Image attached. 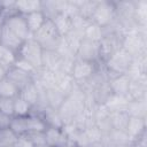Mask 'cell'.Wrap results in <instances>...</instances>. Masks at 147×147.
<instances>
[{
  "mask_svg": "<svg viewBox=\"0 0 147 147\" xmlns=\"http://www.w3.org/2000/svg\"><path fill=\"white\" fill-rule=\"evenodd\" d=\"M83 110H84V103L78 102L70 96H67L64 99L63 103L57 109L63 125L67 123H71L74 121V118Z\"/></svg>",
  "mask_w": 147,
  "mask_h": 147,
  "instance_id": "cell-9",
  "label": "cell"
},
{
  "mask_svg": "<svg viewBox=\"0 0 147 147\" xmlns=\"http://www.w3.org/2000/svg\"><path fill=\"white\" fill-rule=\"evenodd\" d=\"M6 78H8L16 87L18 91H21L22 88H24L26 85H29L30 83L33 82V76H31L30 74L23 71V70H20L15 67H10L7 75H6Z\"/></svg>",
  "mask_w": 147,
  "mask_h": 147,
  "instance_id": "cell-14",
  "label": "cell"
},
{
  "mask_svg": "<svg viewBox=\"0 0 147 147\" xmlns=\"http://www.w3.org/2000/svg\"><path fill=\"white\" fill-rule=\"evenodd\" d=\"M65 98L67 96L61 91H59L56 87H52V88L46 90V103L49 108L59 109L60 106L63 103Z\"/></svg>",
  "mask_w": 147,
  "mask_h": 147,
  "instance_id": "cell-28",
  "label": "cell"
},
{
  "mask_svg": "<svg viewBox=\"0 0 147 147\" xmlns=\"http://www.w3.org/2000/svg\"><path fill=\"white\" fill-rule=\"evenodd\" d=\"M84 147H105L102 141H99V142H93V144H90V145H86Z\"/></svg>",
  "mask_w": 147,
  "mask_h": 147,
  "instance_id": "cell-51",
  "label": "cell"
},
{
  "mask_svg": "<svg viewBox=\"0 0 147 147\" xmlns=\"http://www.w3.org/2000/svg\"><path fill=\"white\" fill-rule=\"evenodd\" d=\"M36 147H48L47 145H42V146H36Z\"/></svg>",
  "mask_w": 147,
  "mask_h": 147,
  "instance_id": "cell-55",
  "label": "cell"
},
{
  "mask_svg": "<svg viewBox=\"0 0 147 147\" xmlns=\"http://www.w3.org/2000/svg\"><path fill=\"white\" fill-rule=\"evenodd\" d=\"M83 133H84V137H85L87 145L93 144V142H99L102 139V133L100 132V130L95 125L83 130Z\"/></svg>",
  "mask_w": 147,
  "mask_h": 147,
  "instance_id": "cell-43",
  "label": "cell"
},
{
  "mask_svg": "<svg viewBox=\"0 0 147 147\" xmlns=\"http://www.w3.org/2000/svg\"><path fill=\"white\" fill-rule=\"evenodd\" d=\"M32 37L44 51H56L62 38L51 20H46L42 26L33 33Z\"/></svg>",
  "mask_w": 147,
  "mask_h": 147,
  "instance_id": "cell-2",
  "label": "cell"
},
{
  "mask_svg": "<svg viewBox=\"0 0 147 147\" xmlns=\"http://www.w3.org/2000/svg\"><path fill=\"white\" fill-rule=\"evenodd\" d=\"M13 67H15V68H17V69H20V70H23V71H25V72H28V74H30L31 76H36V74L40 70H38V69H36L30 62H28L26 60H24V59H22V57H20V56H17V59H16V61H15V63H14V65Z\"/></svg>",
  "mask_w": 147,
  "mask_h": 147,
  "instance_id": "cell-44",
  "label": "cell"
},
{
  "mask_svg": "<svg viewBox=\"0 0 147 147\" xmlns=\"http://www.w3.org/2000/svg\"><path fill=\"white\" fill-rule=\"evenodd\" d=\"M20 91L17 87L8 79L2 78L0 79V99H14L18 95Z\"/></svg>",
  "mask_w": 147,
  "mask_h": 147,
  "instance_id": "cell-29",
  "label": "cell"
},
{
  "mask_svg": "<svg viewBox=\"0 0 147 147\" xmlns=\"http://www.w3.org/2000/svg\"><path fill=\"white\" fill-rule=\"evenodd\" d=\"M18 95L22 99H24L29 105H31V107H33L38 103L39 100V87L34 82H32L29 85H26L24 88H22Z\"/></svg>",
  "mask_w": 147,
  "mask_h": 147,
  "instance_id": "cell-23",
  "label": "cell"
},
{
  "mask_svg": "<svg viewBox=\"0 0 147 147\" xmlns=\"http://www.w3.org/2000/svg\"><path fill=\"white\" fill-rule=\"evenodd\" d=\"M11 118H13V116H9V115H7L0 110V130L9 127Z\"/></svg>",
  "mask_w": 147,
  "mask_h": 147,
  "instance_id": "cell-49",
  "label": "cell"
},
{
  "mask_svg": "<svg viewBox=\"0 0 147 147\" xmlns=\"http://www.w3.org/2000/svg\"><path fill=\"white\" fill-rule=\"evenodd\" d=\"M23 42H24V40H22L18 36H16L14 32H11L3 24L1 25V45L2 46L14 51L15 53H18Z\"/></svg>",
  "mask_w": 147,
  "mask_h": 147,
  "instance_id": "cell-15",
  "label": "cell"
},
{
  "mask_svg": "<svg viewBox=\"0 0 147 147\" xmlns=\"http://www.w3.org/2000/svg\"><path fill=\"white\" fill-rule=\"evenodd\" d=\"M60 5H61V0H46V1H41V11L45 15L46 20L53 21L59 14H61Z\"/></svg>",
  "mask_w": 147,
  "mask_h": 147,
  "instance_id": "cell-27",
  "label": "cell"
},
{
  "mask_svg": "<svg viewBox=\"0 0 147 147\" xmlns=\"http://www.w3.org/2000/svg\"><path fill=\"white\" fill-rule=\"evenodd\" d=\"M114 20H115L114 1H106V0L98 1L94 13L91 17V21L100 25L101 28H105L109 25Z\"/></svg>",
  "mask_w": 147,
  "mask_h": 147,
  "instance_id": "cell-5",
  "label": "cell"
},
{
  "mask_svg": "<svg viewBox=\"0 0 147 147\" xmlns=\"http://www.w3.org/2000/svg\"><path fill=\"white\" fill-rule=\"evenodd\" d=\"M24 17H25V21H26V24H28V29H29L31 34L36 33L42 26V24L46 21V17H45V15L42 14L41 10L33 11L31 14L25 15Z\"/></svg>",
  "mask_w": 147,
  "mask_h": 147,
  "instance_id": "cell-24",
  "label": "cell"
},
{
  "mask_svg": "<svg viewBox=\"0 0 147 147\" xmlns=\"http://www.w3.org/2000/svg\"><path fill=\"white\" fill-rule=\"evenodd\" d=\"M132 147H147V130L132 140Z\"/></svg>",
  "mask_w": 147,
  "mask_h": 147,
  "instance_id": "cell-47",
  "label": "cell"
},
{
  "mask_svg": "<svg viewBox=\"0 0 147 147\" xmlns=\"http://www.w3.org/2000/svg\"><path fill=\"white\" fill-rule=\"evenodd\" d=\"M118 147H132V145H124V146H118Z\"/></svg>",
  "mask_w": 147,
  "mask_h": 147,
  "instance_id": "cell-53",
  "label": "cell"
},
{
  "mask_svg": "<svg viewBox=\"0 0 147 147\" xmlns=\"http://www.w3.org/2000/svg\"><path fill=\"white\" fill-rule=\"evenodd\" d=\"M9 68H10V67H8V65L3 64L2 62H0V79H2V78L6 77V75H7V72H8V70H9Z\"/></svg>",
  "mask_w": 147,
  "mask_h": 147,
  "instance_id": "cell-50",
  "label": "cell"
},
{
  "mask_svg": "<svg viewBox=\"0 0 147 147\" xmlns=\"http://www.w3.org/2000/svg\"><path fill=\"white\" fill-rule=\"evenodd\" d=\"M40 117L44 119L47 127H62L63 126V123H62V119L59 115L57 109L46 107Z\"/></svg>",
  "mask_w": 147,
  "mask_h": 147,
  "instance_id": "cell-26",
  "label": "cell"
},
{
  "mask_svg": "<svg viewBox=\"0 0 147 147\" xmlns=\"http://www.w3.org/2000/svg\"><path fill=\"white\" fill-rule=\"evenodd\" d=\"M131 61H132V56L123 48H119L111 56H109L103 63L107 71L110 74L111 77H114L118 75H125L129 71Z\"/></svg>",
  "mask_w": 147,
  "mask_h": 147,
  "instance_id": "cell-3",
  "label": "cell"
},
{
  "mask_svg": "<svg viewBox=\"0 0 147 147\" xmlns=\"http://www.w3.org/2000/svg\"><path fill=\"white\" fill-rule=\"evenodd\" d=\"M129 84H130V78L126 74L114 76L109 80V87L111 93L117 95H127Z\"/></svg>",
  "mask_w": 147,
  "mask_h": 147,
  "instance_id": "cell-16",
  "label": "cell"
},
{
  "mask_svg": "<svg viewBox=\"0 0 147 147\" xmlns=\"http://www.w3.org/2000/svg\"><path fill=\"white\" fill-rule=\"evenodd\" d=\"M134 21L138 25L147 26V0H136Z\"/></svg>",
  "mask_w": 147,
  "mask_h": 147,
  "instance_id": "cell-31",
  "label": "cell"
},
{
  "mask_svg": "<svg viewBox=\"0 0 147 147\" xmlns=\"http://www.w3.org/2000/svg\"><path fill=\"white\" fill-rule=\"evenodd\" d=\"M0 45H1V26H0Z\"/></svg>",
  "mask_w": 147,
  "mask_h": 147,
  "instance_id": "cell-54",
  "label": "cell"
},
{
  "mask_svg": "<svg viewBox=\"0 0 147 147\" xmlns=\"http://www.w3.org/2000/svg\"><path fill=\"white\" fill-rule=\"evenodd\" d=\"M109 117H110L113 130H124L125 131L126 125H127V122H129V118H130V116L127 115L126 111L110 113Z\"/></svg>",
  "mask_w": 147,
  "mask_h": 147,
  "instance_id": "cell-34",
  "label": "cell"
},
{
  "mask_svg": "<svg viewBox=\"0 0 147 147\" xmlns=\"http://www.w3.org/2000/svg\"><path fill=\"white\" fill-rule=\"evenodd\" d=\"M42 48L41 46L33 39V37L28 38L22 47L20 48L17 56L26 60L28 62H30L36 69H41V59H42Z\"/></svg>",
  "mask_w": 147,
  "mask_h": 147,
  "instance_id": "cell-4",
  "label": "cell"
},
{
  "mask_svg": "<svg viewBox=\"0 0 147 147\" xmlns=\"http://www.w3.org/2000/svg\"><path fill=\"white\" fill-rule=\"evenodd\" d=\"M123 34L118 32H108L103 33L102 39L99 41L100 46V56L101 61L105 62L109 56H111L116 51L122 48V39Z\"/></svg>",
  "mask_w": 147,
  "mask_h": 147,
  "instance_id": "cell-6",
  "label": "cell"
},
{
  "mask_svg": "<svg viewBox=\"0 0 147 147\" xmlns=\"http://www.w3.org/2000/svg\"><path fill=\"white\" fill-rule=\"evenodd\" d=\"M146 118L140 117H130L127 125H126V133L130 136V138L133 140L138 136H140L144 131H146Z\"/></svg>",
  "mask_w": 147,
  "mask_h": 147,
  "instance_id": "cell-21",
  "label": "cell"
},
{
  "mask_svg": "<svg viewBox=\"0 0 147 147\" xmlns=\"http://www.w3.org/2000/svg\"><path fill=\"white\" fill-rule=\"evenodd\" d=\"M52 22L55 25V28L61 37L65 36L69 31H71V17H69L64 14H59Z\"/></svg>",
  "mask_w": 147,
  "mask_h": 147,
  "instance_id": "cell-33",
  "label": "cell"
},
{
  "mask_svg": "<svg viewBox=\"0 0 147 147\" xmlns=\"http://www.w3.org/2000/svg\"><path fill=\"white\" fill-rule=\"evenodd\" d=\"M91 94H92L94 101L98 105H105V102L107 101V99L111 94V91H110V87H109V82L103 83V84L96 86L95 88H93Z\"/></svg>",
  "mask_w": 147,
  "mask_h": 147,
  "instance_id": "cell-32",
  "label": "cell"
},
{
  "mask_svg": "<svg viewBox=\"0 0 147 147\" xmlns=\"http://www.w3.org/2000/svg\"><path fill=\"white\" fill-rule=\"evenodd\" d=\"M98 1H93V0H80V1H76V5L78 7V15L83 16L86 20L91 21V17L94 13V9L96 7Z\"/></svg>",
  "mask_w": 147,
  "mask_h": 147,
  "instance_id": "cell-36",
  "label": "cell"
},
{
  "mask_svg": "<svg viewBox=\"0 0 147 147\" xmlns=\"http://www.w3.org/2000/svg\"><path fill=\"white\" fill-rule=\"evenodd\" d=\"M95 69H96L95 63H91V62H87L84 60L76 59L72 70H71V77L74 78V80L76 83H80V82L88 79L93 75Z\"/></svg>",
  "mask_w": 147,
  "mask_h": 147,
  "instance_id": "cell-11",
  "label": "cell"
},
{
  "mask_svg": "<svg viewBox=\"0 0 147 147\" xmlns=\"http://www.w3.org/2000/svg\"><path fill=\"white\" fill-rule=\"evenodd\" d=\"M76 85V82L71 77V75L68 74H62V72H56V82H55V87L61 91L65 96L74 90Z\"/></svg>",
  "mask_w": 147,
  "mask_h": 147,
  "instance_id": "cell-22",
  "label": "cell"
},
{
  "mask_svg": "<svg viewBox=\"0 0 147 147\" xmlns=\"http://www.w3.org/2000/svg\"><path fill=\"white\" fill-rule=\"evenodd\" d=\"M61 63V56L56 53V51H42L41 59V68L59 72Z\"/></svg>",
  "mask_w": 147,
  "mask_h": 147,
  "instance_id": "cell-19",
  "label": "cell"
},
{
  "mask_svg": "<svg viewBox=\"0 0 147 147\" xmlns=\"http://www.w3.org/2000/svg\"><path fill=\"white\" fill-rule=\"evenodd\" d=\"M129 91L127 96L130 100H138L147 98V75H139L134 77H129Z\"/></svg>",
  "mask_w": 147,
  "mask_h": 147,
  "instance_id": "cell-10",
  "label": "cell"
},
{
  "mask_svg": "<svg viewBox=\"0 0 147 147\" xmlns=\"http://www.w3.org/2000/svg\"><path fill=\"white\" fill-rule=\"evenodd\" d=\"M77 59L79 60H84L91 63H99L102 62L101 61V56H100V46L99 42L95 41H91L87 39H83L80 42V46L77 51Z\"/></svg>",
  "mask_w": 147,
  "mask_h": 147,
  "instance_id": "cell-8",
  "label": "cell"
},
{
  "mask_svg": "<svg viewBox=\"0 0 147 147\" xmlns=\"http://www.w3.org/2000/svg\"><path fill=\"white\" fill-rule=\"evenodd\" d=\"M17 137L9 127L0 130V147H14Z\"/></svg>",
  "mask_w": 147,
  "mask_h": 147,
  "instance_id": "cell-40",
  "label": "cell"
},
{
  "mask_svg": "<svg viewBox=\"0 0 147 147\" xmlns=\"http://www.w3.org/2000/svg\"><path fill=\"white\" fill-rule=\"evenodd\" d=\"M0 110L9 116H14V99H0Z\"/></svg>",
  "mask_w": 147,
  "mask_h": 147,
  "instance_id": "cell-45",
  "label": "cell"
},
{
  "mask_svg": "<svg viewBox=\"0 0 147 147\" xmlns=\"http://www.w3.org/2000/svg\"><path fill=\"white\" fill-rule=\"evenodd\" d=\"M16 59H17V53L0 45V62H2L8 67H13Z\"/></svg>",
  "mask_w": 147,
  "mask_h": 147,
  "instance_id": "cell-41",
  "label": "cell"
},
{
  "mask_svg": "<svg viewBox=\"0 0 147 147\" xmlns=\"http://www.w3.org/2000/svg\"><path fill=\"white\" fill-rule=\"evenodd\" d=\"M102 37H103V29L92 21L88 23V25L86 26L83 33V39H87L95 42H99L102 39Z\"/></svg>",
  "mask_w": 147,
  "mask_h": 147,
  "instance_id": "cell-30",
  "label": "cell"
},
{
  "mask_svg": "<svg viewBox=\"0 0 147 147\" xmlns=\"http://www.w3.org/2000/svg\"><path fill=\"white\" fill-rule=\"evenodd\" d=\"M122 48L132 57L147 54V26L139 25L138 30L126 33L122 39Z\"/></svg>",
  "mask_w": 147,
  "mask_h": 147,
  "instance_id": "cell-1",
  "label": "cell"
},
{
  "mask_svg": "<svg viewBox=\"0 0 147 147\" xmlns=\"http://www.w3.org/2000/svg\"><path fill=\"white\" fill-rule=\"evenodd\" d=\"M9 129L16 136H24L28 134V124H26V116H13Z\"/></svg>",
  "mask_w": 147,
  "mask_h": 147,
  "instance_id": "cell-37",
  "label": "cell"
},
{
  "mask_svg": "<svg viewBox=\"0 0 147 147\" xmlns=\"http://www.w3.org/2000/svg\"><path fill=\"white\" fill-rule=\"evenodd\" d=\"M45 140L48 147H62L69 144L62 127H47L45 130Z\"/></svg>",
  "mask_w": 147,
  "mask_h": 147,
  "instance_id": "cell-13",
  "label": "cell"
},
{
  "mask_svg": "<svg viewBox=\"0 0 147 147\" xmlns=\"http://www.w3.org/2000/svg\"><path fill=\"white\" fill-rule=\"evenodd\" d=\"M126 75L129 77H134V76H139V75H147V54H142V55H138L136 57H132L131 65H130Z\"/></svg>",
  "mask_w": 147,
  "mask_h": 147,
  "instance_id": "cell-20",
  "label": "cell"
},
{
  "mask_svg": "<svg viewBox=\"0 0 147 147\" xmlns=\"http://www.w3.org/2000/svg\"><path fill=\"white\" fill-rule=\"evenodd\" d=\"M62 39H63L64 42L69 46V48L77 55V51H78V48H79V46H80V42H82V40H83V36L71 30V31H69L65 36H63Z\"/></svg>",
  "mask_w": 147,
  "mask_h": 147,
  "instance_id": "cell-38",
  "label": "cell"
},
{
  "mask_svg": "<svg viewBox=\"0 0 147 147\" xmlns=\"http://www.w3.org/2000/svg\"><path fill=\"white\" fill-rule=\"evenodd\" d=\"M101 141L105 147H118L132 144V139L124 130H111L109 133L102 136Z\"/></svg>",
  "mask_w": 147,
  "mask_h": 147,
  "instance_id": "cell-12",
  "label": "cell"
},
{
  "mask_svg": "<svg viewBox=\"0 0 147 147\" xmlns=\"http://www.w3.org/2000/svg\"><path fill=\"white\" fill-rule=\"evenodd\" d=\"M129 96L127 95H117V94H110V96L105 102L106 108L109 110V113L115 111H126V107L129 105Z\"/></svg>",
  "mask_w": 147,
  "mask_h": 147,
  "instance_id": "cell-17",
  "label": "cell"
},
{
  "mask_svg": "<svg viewBox=\"0 0 147 147\" xmlns=\"http://www.w3.org/2000/svg\"><path fill=\"white\" fill-rule=\"evenodd\" d=\"M90 22H91L90 20H86L83 16L77 14V15L71 17V30L83 36V33H84V31H85V29Z\"/></svg>",
  "mask_w": 147,
  "mask_h": 147,
  "instance_id": "cell-42",
  "label": "cell"
},
{
  "mask_svg": "<svg viewBox=\"0 0 147 147\" xmlns=\"http://www.w3.org/2000/svg\"><path fill=\"white\" fill-rule=\"evenodd\" d=\"M2 23H3V16L0 14V26L2 25Z\"/></svg>",
  "mask_w": 147,
  "mask_h": 147,
  "instance_id": "cell-52",
  "label": "cell"
},
{
  "mask_svg": "<svg viewBox=\"0 0 147 147\" xmlns=\"http://www.w3.org/2000/svg\"><path fill=\"white\" fill-rule=\"evenodd\" d=\"M31 105H29L20 95L14 98V116H28L31 114Z\"/></svg>",
  "mask_w": 147,
  "mask_h": 147,
  "instance_id": "cell-39",
  "label": "cell"
},
{
  "mask_svg": "<svg viewBox=\"0 0 147 147\" xmlns=\"http://www.w3.org/2000/svg\"><path fill=\"white\" fill-rule=\"evenodd\" d=\"M26 124H28V133L32 132H45L47 129L46 123L40 116L30 114L26 116Z\"/></svg>",
  "mask_w": 147,
  "mask_h": 147,
  "instance_id": "cell-35",
  "label": "cell"
},
{
  "mask_svg": "<svg viewBox=\"0 0 147 147\" xmlns=\"http://www.w3.org/2000/svg\"><path fill=\"white\" fill-rule=\"evenodd\" d=\"M14 147H34V146L31 142V140L29 139V137L26 134H24V136L17 137V140H16Z\"/></svg>",
  "mask_w": 147,
  "mask_h": 147,
  "instance_id": "cell-48",
  "label": "cell"
},
{
  "mask_svg": "<svg viewBox=\"0 0 147 147\" xmlns=\"http://www.w3.org/2000/svg\"><path fill=\"white\" fill-rule=\"evenodd\" d=\"M126 113L130 117H147V98L138 99V100H130L126 107Z\"/></svg>",
  "mask_w": 147,
  "mask_h": 147,
  "instance_id": "cell-18",
  "label": "cell"
},
{
  "mask_svg": "<svg viewBox=\"0 0 147 147\" xmlns=\"http://www.w3.org/2000/svg\"><path fill=\"white\" fill-rule=\"evenodd\" d=\"M29 137V139L31 140V142L33 144V146H42L46 145V140H45V133L44 132H32V133H28L26 134Z\"/></svg>",
  "mask_w": 147,
  "mask_h": 147,
  "instance_id": "cell-46",
  "label": "cell"
},
{
  "mask_svg": "<svg viewBox=\"0 0 147 147\" xmlns=\"http://www.w3.org/2000/svg\"><path fill=\"white\" fill-rule=\"evenodd\" d=\"M15 7L18 14L25 16L33 11L41 10V1L39 0H22L15 1Z\"/></svg>",
  "mask_w": 147,
  "mask_h": 147,
  "instance_id": "cell-25",
  "label": "cell"
},
{
  "mask_svg": "<svg viewBox=\"0 0 147 147\" xmlns=\"http://www.w3.org/2000/svg\"><path fill=\"white\" fill-rule=\"evenodd\" d=\"M2 24L6 28H8L11 32H14L16 36H18L24 41L28 38L32 37V34L30 33V31L28 29V24H26L25 17L23 15L18 14V13L3 18V23Z\"/></svg>",
  "mask_w": 147,
  "mask_h": 147,
  "instance_id": "cell-7",
  "label": "cell"
}]
</instances>
